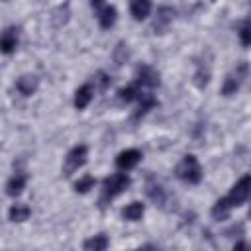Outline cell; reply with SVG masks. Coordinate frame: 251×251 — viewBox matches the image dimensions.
I'll list each match as a JSON object with an SVG mask.
<instances>
[{
    "instance_id": "cell-24",
    "label": "cell",
    "mask_w": 251,
    "mask_h": 251,
    "mask_svg": "<svg viewBox=\"0 0 251 251\" xmlns=\"http://www.w3.org/2000/svg\"><path fill=\"white\" fill-rule=\"evenodd\" d=\"M96 80L100 82V88H102V90H106V88L110 86V76H108L106 73H102V71L96 75Z\"/></svg>"
},
{
    "instance_id": "cell-1",
    "label": "cell",
    "mask_w": 251,
    "mask_h": 251,
    "mask_svg": "<svg viewBox=\"0 0 251 251\" xmlns=\"http://www.w3.org/2000/svg\"><path fill=\"white\" fill-rule=\"evenodd\" d=\"M131 184V178L127 173H114L110 176L104 178L102 182V196H100V206H106V202L114 200L118 194H122L124 190H127V186Z\"/></svg>"
},
{
    "instance_id": "cell-11",
    "label": "cell",
    "mask_w": 251,
    "mask_h": 251,
    "mask_svg": "<svg viewBox=\"0 0 251 251\" xmlns=\"http://www.w3.org/2000/svg\"><path fill=\"white\" fill-rule=\"evenodd\" d=\"M151 0H129V14L133 16V20L141 22L151 14Z\"/></svg>"
},
{
    "instance_id": "cell-22",
    "label": "cell",
    "mask_w": 251,
    "mask_h": 251,
    "mask_svg": "<svg viewBox=\"0 0 251 251\" xmlns=\"http://www.w3.org/2000/svg\"><path fill=\"white\" fill-rule=\"evenodd\" d=\"M147 194H149V198H151L153 202H157V204H161V202L165 200V192H163V188H161L159 184H147Z\"/></svg>"
},
{
    "instance_id": "cell-6",
    "label": "cell",
    "mask_w": 251,
    "mask_h": 251,
    "mask_svg": "<svg viewBox=\"0 0 251 251\" xmlns=\"http://www.w3.org/2000/svg\"><path fill=\"white\" fill-rule=\"evenodd\" d=\"M90 6L98 18V24L102 29H110L114 24H116V18H118V12L114 6L106 4L104 0H90Z\"/></svg>"
},
{
    "instance_id": "cell-25",
    "label": "cell",
    "mask_w": 251,
    "mask_h": 251,
    "mask_svg": "<svg viewBox=\"0 0 251 251\" xmlns=\"http://www.w3.org/2000/svg\"><path fill=\"white\" fill-rule=\"evenodd\" d=\"M247 247V243L245 241H239V243H235V249H245Z\"/></svg>"
},
{
    "instance_id": "cell-12",
    "label": "cell",
    "mask_w": 251,
    "mask_h": 251,
    "mask_svg": "<svg viewBox=\"0 0 251 251\" xmlns=\"http://www.w3.org/2000/svg\"><path fill=\"white\" fill-rule=\"evenodd\" d=\"M37 78L33 75H22L18 80H16V90L22 94V96H31L35 94L37 90Z\"/></svg>"
},
{
    "instance_id": "cell-17",
    "label": "cell",
    "mask_w": 251,
    "mask_h": 251,
    "mask_svg": "<svg viewBox=\"0 0 251 251\" xmlns=\"http://www.w3.org/2000/svg\"><path fill=\"white\" fill-rule=\"evenodd\" d=\"M143 214H145V206H143L141 202H131V204H127V206L122 210V216H124L126 220H129V222L141 220Z\"/></svg>"
},
{
    "instance_id": "cell-23",
    "label": "cell",
    "mask_w": 251,
    "mask_h": 251,
    "mask_svg": "<svg viewBox=\"0 0 251 251\" xmlns=\"http://www.w3.org/2000/svg\"><path fill=\"white\" fill-rule=\"evenodd\" d=\"M249 31H251V24H249V20H243V24L239 27V39H241L243 47L249 45Z\"/></svg>"
},
{
    "instance_id": "cell-18",
    "label": "cell",
    "mask_w": 251,
    "mask_h": 251,
    "mask_svg": "<svg viewBox=\"0 0 251 251\" xmlns=\"http://www.w3.org/2000/svg\"><path fill=\"white\" fill-rule=\"evenodd\" d=\"M108 245H110V239L104 233H98V235H94L82 243V247L86 251H104V249H108Z\"/></svg>"
},
{
    "instance_id": "cell-13",
    "label": "cell",
    "mask_w": 251,
    "mask_h": 251,
    "mask_svg": "<svg viewBox=\"0 0 251 251\" xmlns=\"http://www.w3.org/2000/svg\"><path fill=\"white\" fill-rule=\"evenodd\" d=\"M25 182H27V176H25L24 173H16V175L10 176V180L6 182V194L12 196V198L20 196V194L24 192V188H25Z\"/></svg>"
},
{
    "instance_id": "cell-14",
    "label": "cell",
    "mask_w": 251,
    "mask_h": 251,
    "mask_svg": "<svg viewBox=\"0 0 251 251\" xmlns=\"http://www.w3.org/2000/svg\"><path fill=\"white\" fill-rule=\"evenodd\" d=\"M92 96H94L92 84H88V82L82 84V86L76 88V92H75V108H76V110H84V108L90 104Z\"/></svg>"
},
{
    "instance_id": "cell-10",
    "label": "cell",
    "mask_w": 251,
    "mask_h": 251,
    "mask_svg": "<svg viewBox=\"0 0 251 251\" xmlns=\"http://www.w3.org/2000/svg\"><path fill=\"white\" fill-rule=\"evenodd\" d=\"M173 20H175V10H173L171 6H161V8L157 10L155 20H153V31H155V33H163V31L171 25Z\"/></svg>"
},
{
    "instance_id": "cell-8",
    "label": "cell",
    "mask_w": 251,
    "mask_h": 251,
    "mask_svg": "<svg viewBox=\"0 0 251 251\" xmlns=\"http://www.w3.org/2000/svg\"><path fill=\"white\" fill-rule=\"evenodd\" d=\"M18 47V27L16 25H8L6 29L0 31V53L4 55H12Z\"/></svg>"
},
{
    "instance_id": "cell-19",
    "label": "cell",
    "mask_w": 251,
    "mask_h": 251,
    "mask_svg": "<svg viewBox=\"0 0 251 251\" xmlns=\"http://www.w3.org/2000/svg\"><path fill=\"white\" fill-rule=\"evenodd\" d=\"M29 214H31V210H29V206H25V204H14V206L8 210V218H10L12 222H25V220L29 218Z\"/></svg>"
},
{
    "instance_id": "cell-21",
    "label": "cell",
    "mask_w": 251,
    "mask_h": 251,
    "mask_svg": "<svg viewBox=\"0 0 251 251\" xmlns=\"http://www.w3.org/2000/svg\"><path fill=\"white\" fill-rule=\"evenodd\" d=\"M94 184H96V178L90 176V175H84V176H80V178L75 182V192L84 194V192H88L90 188H94Z\"/></svg>"
},
{
    "instance_id": "cell-15",
    "label": "cell",
    "mask_w": 251,
    "mask_h": 251,
    "mask_svg": "<svg viewBox=\"0 0 251 251\" xmlns=\"http://www.w3.org/2000/svg\"><path fill=\"white\" fill-rule=\"evenodd\" d=\"M137 102H139V108H137V112L133 114V120L143 118L151 108H155V106H157V98H155L153 94H143V92H141V96L137 98Z\"/></svg>"
},
{
    "instance_id": "cell-4",
    "label": "cell",
    "mask_w": 251,
    "mask_h": 251,
    "mask_svg": "<svg viewBox=\"0 0 251 251\" xmlns=\"http://www.w3.org/2000/svg\"><path fill=\"white\" fill-rule=\"evenodd\" d=\"M249 188H251V176H249V175H243V176L231 186L229 194L224 196V198L227 200V204H229L231 208H237V206H241V204L247 202V198H249Z\"/></svg>"
},
{
    "instance_id": "cell-7",
    "label": "cell",
    "mask_w": 251,
    "mask_h": 251,
    "mask_svg": "<svg viewBox=\"0 0 251 251\" xmlns=\"http://www.w3.org/2000/svg\"><path fill=\"white\" fill-rule=\"evenodd\" d=\"M143 153L139 149H126V151H120L118 157H116V167L120 171H131L139 161H141Z\"/></svg>"
},
{
    "instance_id": "cell-16",
    "label": "cell",
    "mask_w": 251,
    "mask_h": 251,
    "mask_svg": "<svg viewBox=\"0 0 251 251\" xmlns=\"http://www.w3.org/2000/svg\"><path fill=\"white\" fill-rule=\"evenodd\" d=\"M139 96H141V86H139L137 82L127 84V86H124V88H120V90H118V98H120L122 102H126V104L135 102Z\"/></svg>"
},
{
    "instance_id": "cell-3",
    "label": "cell",
    "mask_w": 251,
    "mask_h": 251,
    "mask_svg": "<svg viewBox=\"0 0 251 251\" xmlns=\"http://www.w3.org/2000/svg\"><path fill=\"white\" fill-rule=\"evenodd\" d=\"M247 73H249V65H247L245 61H241V63L235 67V71H231V73L226 76V80H224V84H222V94H224V96H233V94L241 88V84L245 82Z\"/></svg>"
},
{
    "instance_id": "cell-5",
    "label": "cell",
    "mask_w": 251,
    "mask_h": 251,
    "mask_svg": "<svg viewBox=\"0 0 251 251\" xmlns=\"http://www.w3.org/2000/svg\"><path fill=\"white\" fill-rule=\"evenodd\" d=\"M86 157H88V147L86 145H75L67 157H65V165H63V175L65 176H71L75 171H78L84 163H86Z\"/></svg>"
},
{
    "instance_id": "cell-9",
    "label": "cell",
    "mask_w": 251,
    "mask_h": 251,
    "mask_svg": "<svg viewBox=\"0 0 251 251\" xmlns=\"http://www.w3.org/2000/svg\"><path fill=\"white\" fill-rule=\"evenodd\" d=\"M159 73L151 67V65H141L137 67V84L139 86H147V88H155L159 86Z\"/></svg>"
},
{
    "instance_id": "cell-2",
    "label": "cell",
    "mask_w": 251,
    "mask_h": 251,
    "mask_svg": "<svg viewBox=\"0 0 251 251\" xmlns=\"http://www.w3.org/2000/svg\"><path fill=\"white\" fill-rule=\"evenodd\" d=\"M175 175L176 178H180L182 182H188V184H198L202 180V167L198 163V159L194 155H184L180 159V163L176 165L175 169Z\"/></svg>"
},
{
    "instance_id": "cell-20",
    "label": "cell",
    "mask_w": 251,
    "mask_h": 251,
    "mask_svg": "<svg viewBox=\"0 0 251 251\" xmlns=\"http://www.w3.org/2000/svg\"><path fill=\"white\" fill-rule=\"evenodd\" d=\"M231 210H233V208L227 204V200H226V198H220V200L212 206V218H214V220H226Z\"/></svg>"
}]
</instances>
